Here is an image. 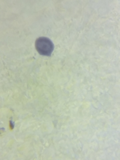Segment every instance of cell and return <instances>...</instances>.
I'll list each match as a JSON object with an SVG mask.
<instances>
[{
  "label": "cell",
  "mask_w": 120,
  "mask_h": 160,
  "mask_svg": "<svg viewBox=\"0 0 120 160\" xmlns=\"http://www.w3.org/2000/svg\"><path fill=\"white\" fill-rule=\"evenodd\" d=\"M36 48L39 54L49 56L52 53L54 46L53 42L49 38L40 37L36 41Z\"/></svg>",
  "instance_id": "6da1fadb"
}]
</instances>
